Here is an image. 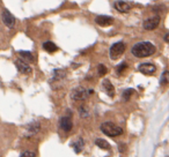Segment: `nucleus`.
<instances>
[{
    "instance_id": "1a4fd4ad",
    "label": "nucleus",
    "mask_w": 169,
    "mask_h": 157,
    "mask_svg": "<svg viewBox=\"0 0 169 157\" xmlns=\"http://www.w3.org/2000/svg\"><path fill=\"white\" fill-rule=\"evenodd\" d=\"M95 22L101 27H108V26H111L113 23V17L107 16V15H100L95 19Z\"/></svg>"
},
{
    "instance_id": "f8f14e48",
    "label": "nucleus",
    "mask_w": 169,
    "mask_h": 157,
    "mask_svg": "<svg viewBox=\"0 0 169 157\" xmlns=\"http://www.w3.org/2000/svg\"><path fill=\"white\" fill-rule=\"evenodd\" d=\"M102 87H103L104 91H106L110 97H113V96H115V88H113V83L109 81V80H104V81L102 82Z\"/></svg>"
},
{
    "instance_id": "6e6552de",
    "label": "nucleus",
    "mask_w": 169,
    "mask_h": 157,
    "mask_svg": "<svg viewBox=\"0 0 169 157\" xmlns=\"http://www.w3.org/2000/svg\"><path fill=\"white\" fill-rule=\"evenodd\" d=\"M15 66H16L18 71H19L20 73H22V74H31V72H33V69H31V67L29 66L28 64L22 61L20 59L15 61Z\"/></svg>"
},
{
    "instance_id": "0eeeda50",
    "label": "nucleus",
    "mask_w": 169,
    "mask_h": 157,
    "mask_svg": "<svg viewBox=\"0 0 169 157\" xmlns=\"http://www.w3.org/2000/svg\"><path fill=\"white\" fill-rule=\"evenodd\" d=\"M138 69H139L140 73L145 74V75H152V74L155 73L156 67H155V65L151 64V62H145V64H141L140 66L138 67Z\"/></svg>"
},
{
    "instance_id": "dca6fc26",
    "label": "nucleus",
    "mask_w": 169,
    "mask_h": 157,
    "mask_svg": "<svg viewBox=\"0 0 169 157\" xmlns=\"http://www.w3.org/2000/svg\"><path fill=\"white\" fill-rule=\"evenodd\" d=\"M169 83V71H164L162 73L161 77H160V84L161 86H166Z\"/></svg>"
},
{
    "instance_id": "4be33fe9",
    "label": "nucleus",
    "mask_w": 169,
    "mask_h": 157,
    "mask_svg": "<svg viewBox=\"0 0 169 157\" xmlns=\"http://www.w3.org/2000/svg\"><path fill=\"white\" fill-rule=\"evenodd\" d=\"M127 67V65L125 64V62H123V64H120V66H118V68H117V73L118 74H122L123 73V71H125Z\"/></svg>"
},
{
    "instance_id": "20e7f679",
    "label": "nucleus",
    "mask_w": 169,
    "mask_h": 157,
    "mask_svg": "<svg viewBox=\"0 0 169 157\" xmlns=\"http://www.w3.org/2000/svg\"><path fill=\"white\" fill-rule=\"evenodd\" d=\"M93 94V90H87L86 88L84 87H78L75 88L73 91H72V95L71 97L74 99V101H84L87 97L89 95H92Z\"/></svg>"
},
{
    "instance_id": "a211bd4d",
    "label": "nucleus",
    "mask_w": 169,
    "mask_h": 157,
    "mask_svg": "<svg viewBox=\"0 0 169 157\" xmlns=\"http://www.w3.org/2000/svg\"><path fill=\"white\" fill-rule=\"evenodd\" d=\"M19 55H21L22 58L27 59L28 61H34V55H31L30 52H28V51H20V52H19Z\"/></svg>"
},
{
    "instance_id": "412c9836",
    "label": "nucleus",
    "mask_w": 169,
    "mask_h": 157,
    "mask_svg": "<svg viewBox=\"0 0 169 157\" xmlns=\"http://www.w3.org/2000/svg\"><path fill=\"white\" fill-rule=\"evenodd\" d=\"M107 72H108V69H107V67L104 66V65H99V74L101 76H104L107 74Z\"/></svg>"
},
{
    "instance_id": "f3484780",
    "label": "nucleus",
    "mask_w": 169,
    "mask_h": 157,
    "mask_svg": "<svg viewBox=\"0 0 169 157\" xmlns=\"http://www.w3.org/2000/svg\"><path fill=\"white\" fill-rule=\"evenodd\" d=\"M73 148H74L75 152L79 154L80 151L82 150V148H84V140H82V139H79L77 142L73 143Z\"/></svg>"
},
{
    "instance_id": "ddd939ff",
    "label": "nucleus",
    "mask_w": 169,
    "mask_h": 157,
    "mask_svg": "<svg viewBox=\"0 0 169 157\" xmlns=\"http://www.w3.org/2000/svg\"><path fill=\"white\" fill-rule=\"evenodd\" d=\"M43 49L46 51V52H49V53H52V52H56L58 48H57V45L55 43H52V42H45L44 44H43Z\"/></svg>"
},
{
    "instance_id": "423d86ee",
    "label": "nucleus",
    "mask_w": 169,
    "mask_h": 157,
    "mask_svg": "<svg viewBox=\"0 0 169 157\" xmlns=\"http://www.w3.org/2000/svg\"><path fill=\"white\" fill-rule=\"evenodd\" d=\"M159 23H160V16H153V17H149L144 21L142 27L145 30H154L159 26Z\"/></svg>"
},
{
    "instance_id": "b1692460",
    "label": "nucleus",
    "mask_w": 169,
    "mask_h": 157,
    "mask_svg": "<svg viewBox=\"0 0 169 157\" xmlns=\"http://www.w3.org/2000/svg\"><path fill=\"white\" fill-rule=\"evenodd\" d=\"M164 41L167 42V43H169V33L166 36H164Z\"/></svg>"
},
{
    "instance_id": "aec40b11",
    "label": "nucleus",
    "mask_w": 169,
    "mask_h": 157,
    "mask_svg": "<svg viewBox=\"0 0 169 157\" xmlns=\"http://www.w3.org/2000/svg\"><path fill=\"white\" fill-rule=\"evenodd\" d=\"M134 93L133 89H126L124 93H123V99L124 101H129V98L131 97V95Z\"/></svg>"
},
{
    "instance_id": "39448f33",
    "label": "nucleus",
    "mask_w": 169,
    "mask_h": 157,
    "mask_svg": "<svg viewBox=\"0 0 169 157\" xmlns=\"http://www.w3.org/2000/svg\"><path fill=\"white\" fill-rule=\"evenodd\" d=\"M1 17H2V22H4V24H5L6 27L13 28L15 26V17L13 16V14L11 13L9 11L4 9Z\"/></svg>"
},
{
    "instance_id": "f03ea898",
    "label": "nucleus",
    "mask_w": 169,
    "mask_h": 157,
    "mask_svg": "<svg viewBox=\"0 0 169 157\" xmlns=\"http://www.w3.org/2000/svg\"><path fill=\"white\" fill-rule=\"evenodd\" d=\"M101 130H102L106 135L111 137H118V135H120V134L123 133V130L120 128V126L115 125L113 123H110V121H107V123L102 124V125H101Z\"/></svg>"
},
{
    "instance_id": "7ed1b4c3",
    "label": "nucleus",
    "mask_w": 169,
    "mask_h": 157,
    "mask_svg": "<svg viewBox=\"0 0 169 157\" xmlns=\"http://www.w3.org/2000/svg\"><path fill=\"white\" fill-rule=\"evenodd\" d=\"M124 51H125V44L123 42H117V43L113 44L110 50H109L110 58L113 59V60H116V59H118L120 55L124 53Z\"/></svg>"
},
{
    "instance_id": "6ab92c4d",
    "label": "nucleus",
    "mask_w": 169,
    "mask_h": 157,
    "mask_svg": "<svg viewBox=\"0 0 169 157\" xmlns=\"http://www.w3.org/2000/svg\"><path fill=\"white\" fill-rule=\"evenodd\" d=\"M53 74H55V75H53V79H55V80H60V79H64V77H65V72H64L63 69H56Z\"/></svg>"
},
{
    "instance_id": "f257e3e1",
    "label": "nucleus",
    "mask_w": 169,
    "mask_h": 157,
    "mask_svg": "<svg viewBox=\"0 0 169 157\" xmlns=\"http://www.w3.org/2000/svg\"><path fill=\"white\" fill-rule=\"evenodd\" d=\"M131 52L137 58H145V57L154 55L155 46L149 42H140V43H137L131 49Z\"/></svg>"
},
{
    "instance_id": "4468645a",
    "label": "nucleus",
    "mask_w": 169,
    "mask_h": 157,
    "mask_svg": "<svg viewBox=\"0 0 169 157\" xmlns=\"http://www.w3.org/2000/svg\"><path fill=\"white\" fill-rule=\"evenodd\" d=\"M41 128V125L40 123H37V121H33V123H30L28 125V127H27V130L30 132V134H36L38 130Z\"/></svg>"
},
{
    "instance_id": "5701e85b",
    "label": "nucleus",
    "mask_w": 169,
    "mask_h": 157,
    "mask_svg": "<svg viewBox=\"0 0 169 157\" xmlns=\"http://www.w3.org/2000/svg\"><path fill=\"white\" fill-rule=\"evenodd\" d=\"M20 157H36V155L33 151H24V152H22Z\"/></svg>"
},
{
    "instance_id": "9b49d317",
    "label": "nucleus",
    "mask_w": 169,
    "mask_h": 157,
    "mask_svg": "<svg viewBox=\"0 0 169 157\" xmlns=\"http://www.w3.org/2000/svg\"><path fill=\"white\" fill-rule=\"evenodd\" d=\"M115 8L120 12V13H127L130 9H131V6L125 2V1H123V0H117L116 2H115Z\"/></svg>"
},
{
    "instance_id": "9d476101",
    "label": "nucleus",
    "mask_w": 169,
    "mask_h": 157,
    "mask_svg": "<svg viewBox=\"0 0 169 157\" xmlns=\"http://www.w3.org/2000/svg\"><path fill=\"white\" fill-rule=\"evenodd\" d=\"M60 128L65 132H70L72 130V127H73V123H72V120H71V117H63L62 119H60Z\"/></svg>"
},
{
    "instance_id": "2eb2a0df",
    "label": "nucleus",
    "mask_w": 169,
    "mask_h": 157,
    "mask_svg": "<svg viewBox=\"0 0 169 157\" xmlns=\"http://www.w3.org/2000/svg\"><path fill=\"white\" fill-rule=\"evenodd\" d=\"M95 143H96V146H97L99 148H102V149H104V150H109V149H110V144L108 143L106 140H103V139H96Z\"/></svg>"
}]
</instances>
